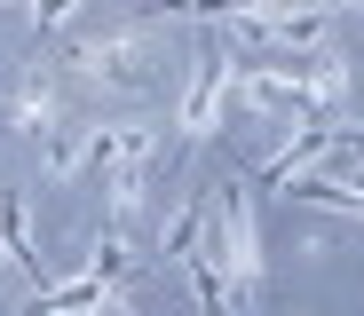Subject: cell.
<instances>
[{
    "label": "cell",
    "instance_id": "6da1fadb",
    "mask_svg": "<svg viewBox=\"0 0 364 316\" xmlns=\"http://www.w3.org/2000/svg\"><path fill=\"white\" fill-rule=\"evenodd\" d=\"M237 72H246V63H237V55H222V40L206 32V40H198V72H191V95H182V119H174V126H182V135H174V158H191V151L214 135V126H222Z\"/></svg>",
    "mask_w": 364,
    "mask_h": 316
}]
</instances>
